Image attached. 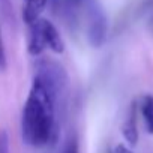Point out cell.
<instances>
[{
	"instance_id": "obj_1",
	"label": "cell",
	"mask_w": 153,
	"mask_h": 153,
	"mask_svg": "<svg viewBox=\"0 0 153 153\" xmlns=\"http://www.w3.org/2000/svg\"><path fill=\"white\" fill-rule=\"evenodd\" d=\"M60 93L39 76L33 81L23 107L21 135L30 147H45L56 137V105Z\"/></svg>"
},
{
	"instance_id": "obj_2",
	"label": "cell",
	"mask_w": 153,
	"mask_h": 153,
	"mask_svg": "<svg viewBox=\"0 0 153 153\" xmlns=\"http://www.w3.org/2000/svg\"><path fill=\"white\" fill-rule=\"evenodd\" d=\"M29 26V53L32 56H39L45 50H50L56 54H62L65 51V42L60 36L56 26L39 17L32 21Z\"/></svg>"
},
{
	"instance_id": "obj_3",
	"label": "cell",
	"mask_w": 153,
	"mask_h": 153,
	"mask_svg": "<svg viewBox=\"0 0 153 153\" xmlns=\"http://www.w3.org/2000/svg\"><path fill=\"white\" fill-rule=\"evenodd\" d=\"M108 36V18L104 8L92 0L87 5V39L93 48H101Z\"/></svg>"
},
{
	"instance_id": "obj_4",
	"label": "cell",
	"mask_w": 153,
	"mask_h": 153,
	"mask_svg": "<svg viewBox=\"0 0 153 153\" xmlns=\"http://www.w3.org/2000/svg\"><path fill=\"white\" fill-rule=\"evenodd\" d=\"M122 134L125 137V140L131 144L135 146L138 143V126H137V104L134 102L131 105V111L128 119L125 120L123 126H122Z\"/></svg>"
},
{
	"instance_id": "obj_5",
	"label": "cell",
	"mask_w": 153,
	"mask_h": 153,
	"mask_svg": "<svg viewBox=\"0 0 153 153\" xmlns=\"http://www.w3.org/2000/svg\"><path fill=\"white\" fill-rule=\"evenodd\" d=\"M50 0H24V9H23V17L27 24L39 18L47 8Z\"/></svg>"
},
{
	"instance_id": "obj_6",
	"label": "cell",
	"mask_w": 153,
	"mask_h": 153,
	"mask_svg": "<svg viewBox=\"0 0 153 153\" xmlns=\"http://www.w3.org/2000/svg\"><path fill=\"white\" fill-rule=\"evenodd\" d=\"M140 111H141V116H143L147 132L150 135H153V96L152 95H146L141 99Z\"/></svg>"
},
{
	"instance_id": "obj_7",
	"label": "cell",
	"mask_w": 153,
	"mask_h": 153,
	"mask_svg": "<svg viewBox=\"0 0 153 153\" xmlns=\"http://www.w3.org/2000/svg\"><path fill=\"white\" fill-rule=\"evenodd\" d=\"M0 12H2L3 18L11 24L14 23V6H12V0H0Z\"/></svg>"
},
{
	"instance_id": "obj_8",
	"label": "cell",
	"mask_w": 153,
	"mask_h": 153,
	"mask_svg": "<svg viewBox=\"0 0 153 153\" xmlns=\"http://www.w3.org/2000/svg\"><path fill=\"white\" fill-rule=\"evenodd\" d=\"M0 153H11L9 135L5 129H0Z\"/></svg>"
},
{
	"instance_id": "obj_9",
	"label": "cell",
	"mask_w": 153,
	"mask_h": 153,
	"mask_svg": "<svg viewBox=\"0 0 153 153\" xmlns=\"http://www.w3.org/2000/svg\"><path fill=\"white\" fill-rule=\"evenodd\" d=\"M62 153H80V150H78V141H76L75 137H71V138L66 141V144H65Z\"/></svg>"
},
{
	"instance_id": "obj_10",
	"label": "cell",
	"mask_w": 153,
	"mask_h": 153,
	"mask_svg": "<svg viewBox=\"0 0 153 153\" xmlns=\"http://www.w3.org/2000/svg\"><path fill=\"white\" fill-rule=\"evenodd\" d=\"M6 69V53H5V44L2 38V32H0V72Z\"/></svg>"
},
{
	"instance_id": "obj_11",
	"label": "cell",
	"mask_w": 153,
	"mask_h": 153,
	"mask_svg": "<svg viewBox=\"0 0 153 153\" xmlns=\"http://www.w3.org/2000/svg\"><path fill=\"white\" fill-rule=\"evenodd\" d=\"M111 153H134L128 146H125V144H117L114 149H113V152Z\"/></svg>"
},
{
	"instance_id": "obj_12",
	"label": "cell",
	"mask_w": 153,
	"mask_h": 153,
	"mask_svg": "<svg viewBox=\"0 0 153 153\" xmlns=\"http://www.w3.org/2000/svg\"><path fill=\"white\" fill-rule=\"evenodd\" d=\"M66 2L71 5V6H76V5H80V3H83L84 0H66Z\"/></svg>"
},
{
	"instance_id": "obj_13",
	"label": "cell",
	"mask_w": 153,
	"mask_h": 153,
	"mask_svg": "<svg viewBox=\"0 0 153 153\" xmlns=\"http://www.w3.org/2000/svg\"><path fill=\"white\" fill-rule=\"evenodd\" d=\"M51 2H54V3H56V2H57V0H51Z\"/></svg>"
},
{
	"instance_id": "obj_14",
	"label": "cell",
	"mask_w": 153,
	"mask_h": 153,
	"mask_svg": "<svg viewBox=\"0 0 153 153\" xmlns=\"http://www.w3.org/2000/svg\"><path fill=\"white\" fill-rule=\"evenodd\" d=\"M110 153H111V152H110Z\"/></svg>"
}]
</instances>
